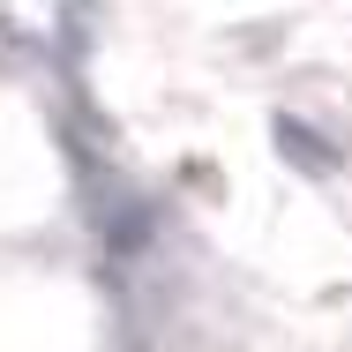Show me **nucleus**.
Instances as JSON below:
<instances>
[{
	"label": "nucleus",
	"mask_w": 352,
	"mask_h": 352,
	"mask_svg": "<svg viewBox=\"0 0 352 352\" xmlns=\"http://www.w3.org/2000/svg\"><path fill=\"white\" fill-rule=\"evenodd\" d=\"M278 142H285V150H300L307 165H330V142H315L307 128H300V120H278Z\"/></svg>",
	"instance_id": "obj_1"
}]
</instances>
